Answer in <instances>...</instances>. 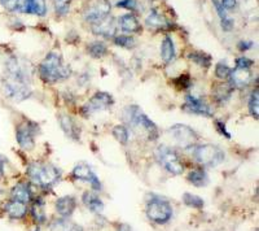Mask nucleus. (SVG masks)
<instances>
[{"mask_svg": "<svg viewBox=\"0 0 259 231\" xmlns=\"http://www.w3.org/2000/svg\"><path fill=\"white\" fill-rule=\"evenodd\" d=\"M3 87L7 95L16 101L25 100L31 94L27 75L16 60L9 61L7 65V74Z\"/></svg>", "mask_w": 259, "mask_h": 231, "instance_id": "1", "label": "nucleus"}, {"mask_svg": "<svg viewBox=\"0 0 259 231\" xmlns=\"http://www.w3.org/2000/svg\"><path fill=\"white\" fill-rule=\"evenodd\" d=\"M39 74L46 83H57L70 75V69L65 65L59 52H51L39 66Z\"/></svg>", "mask_w": 259, "mask_h": 231, "instance_id": "2", "label": "nucleus"}, {"mask_svg": "<svg viewBox=\"0 0 259 231\" xmlns=\"http://www.w3.org/2000/svg\"><path fill=\"white\" fill-rule=\"evenodd\" d=\"M124 119L138 133H143L148 136V139L154 140L158 136V130L156 125L148 119L142 112V109L136 105H131L124 110Z\"/></svg>", "mask_w": 259, "mask_h": 231, "instance_id": "3", "label": "nucleus"}, {"mask_svg": "<svg viewBox=\"0 0 259 231\" xmlns=\"http://www.w3.org/2000/svg\"><path fill=\"white\" fill-rule=\"evenodd\" d=\"M27 175L32 182L38 186L47 188L52 186L59 179V170L52 165L48 164L34 163L27 168Z\"/></svg>", "mask_w": 259, "mask_h": 231, "instance_id": "4", "label": "nucleus"}, {"mask_svg": "<svg viewBox=\"0 0 259 231\" xmlns=\"http://www.w3.org/2000/svg\"><path fill=\"white\" fill-rule=\"evenodd\" d=\"M193 155L197 163L206 168H214L224 160V152L214 144L198 145L194 149Z\"/></svg>", "mask_w": 259, "mask_h": 231, "instance_id": "5", "label": "nucleus"}, {"mask_svg": "<svg viewBox=\"0 0 259 231\" xmlns=\"http://www.w3.org/2000/svg\"><path fill=\"white\" fill-rule=\"evenodd\" d=\"M147 216L150 221L163 225L172 217V207L163 199H152L147 205Z\"/></svg>", "mask_w": 259, "mask_h": 231, "instance_id": "6", "label": "nucleus"}, {"mask_svg": "<svg viewBox=\"0 0 259 231\" xmlns=\"http://www.w3.org/2000/svg\"><path fill=\"white\" fill-rule=\"evenodd\" d=\"M110 8L108 0H87L83 7V17L91 24H96L109 16Z\"/></svg>", "mask_w": 259, "mask_h": 231, "instance_id": "7", "label": "nucleus"}, {"mask_svg": "<svg viewBox=\"0 0 259 231\" xmlns=\"http://www.w3.org/2000/svg\"><path fill=\"white\" fill-rule=\"evenodd\" d=\"M156 157L157 160L159 161V164L165 166V169L167 170V172H170L171 174L179 175L182 174L183 170H184L183 164L180 163L179 156H178V153L174 149L167 148L165 145H161V147L157 148Z\"/></svg>", "mask_w": 259, "mask_h": 231, "instance_id": "8", "label": "nucleus"}, {"mask_svg": "<svg viewBox=\"0 0 259 231\" xmlns=\"http://www.w3.org/2000/svg\"><path fill=\"white\" fill-rule=\"evenodd\" d=\"M168 134L175 144L184 149L193 147L198 139L197 134L186 125H174L172 128L168 129Z\"/></svg>", "mask_w": 259, "mask_h": 231, "instance_id": "9", "label": "nucleus"}, {"mask_svg": "<svg viewBox=\"0 0 259 231\" xmlns=\"http://www.w3.org/2000/svg\"><path fill=\"white\" fill-rule=\"evenodd\" d=\"M16 139L18 145L24 149H32L35 145V125L25 122L17 126L16 130Z\"/></svg>", "mask_w": 259, "mask_h": 231, "instance_id": "10", "label": "nucleus"}, {"mask_svg": "<svg viewBox=\"0 0 259 231\" xmlns=\"http://www.w3.org/2000/svg\"><path fill=\"white\" fill-rule=\"evenodd\" d=\"M113 104V98L106 94V92H97L90 99V101L83 107L82 112L85 115L92 114L95 112H100V110L108 109Z\"/></svg>", "mask_w": 259, "mask_h": 231, "instance_id": "11", "label": "nucleus"}, {"mask_svg": "<svg viewBox=\"0 0 259 231\" xmlns=\"http://www.w3.org/2000/svg\"><path fill=\"white\" fill-rule=\"evenodd\" d=\"M15 12L27 15L45 16L47 12L46 0H15Z\"/></svg>", "mask_w": 259, "mask_h": 231, "instance_id": "12", "label": "nucleus"}, {"mask_svg": "<svg viewBox=\"0 0 259 231\" xmlns=\"http://www.w3.org/2000/svg\"><path fill=\"white\" fill-rule=\"evenodd\" d=\"M73 177L75 178V179H79V181L89 182L95 191L101 190V184L100 181H99V178H97V175L92 172L91 168H90L89 165H85V164H79V165H77L74 168Z\"/></svg>", "mask_w": 259, "mask_h": 231, "instance_id": "13", "label": "nucleus"}, {"mask_svg": "<svg viewBox=\"0 0 259 231\" xmlns=\"http://www.w3.org/2000/svg\"><path fill=\"white\" fill-rule=\"evenodd\" d=\"M184 109L188 110L189 113L201 115H211V108L207 105L201 98H197L194 95H187L186 104H184Z\"/></svg>", "mask_w": 259, "mask_h": 231, "instance_id": "14", "label": "nucleus"}, {"mask_svg": "<svg viewBox=\"0 0 259 231\" xmlns=\"http://www.w3.org/2000/svg\"><path fill=\"white\" fill-rule=\"evenodd\" d=\"M230 81L231 86L233 89H244L249 85V82L251 81V71L250 69L246 68H237L236 66L235 70H231L230 73Z\"/></svg>", "mask_w": 259, "mask_h": 231, "instance_id": "15", "label": "nucleus"}, {"mask_svg": "<svg viewBox=\"0 0 259 231\" xmlns=\"http://www.w3.org/2000/svg\"><path fill=\"white\" fill-rule=\"evenodd\" d=\"M115 30H117V24L112 17L109 18V16L104 20L99 21L96 24H92V31H94L96 35H103L105 38H112L114 36Z\"/></svg>", "mask_w": 259, "mask_h": 231, "instance_id": "16", "label": "nucleus"}, {"mask_svg": "<svg viewBox=\"0 0 259 231\" xmlns=\"http://www.w3.org/2000/svg\"><path fill=\"white\" fill-rule=\"evenodd\" d=\"M4 212L7 216L12 219H22L27 214V207L26 203L17 202V200H9L4 205Z\"/></svg>", "mask_w": 259, "mask_h": 231, "instance_id": "17", "label": "nucleus"}, {"mask_svg": "<svg viewBox=\"0 0 259 231\" xmlns=\"http://www.w3.org/2000/svg\"><path fill=\"white\" fill-rule=\"evenodd\" d=\"M77 207V202L73 196H64L56 202V211L64 218H68L74 213V209Z\"/></svg>", "mask_w": 259, "mask_h": 231, "instance_id": "18", "label": "nucleus"}, {"mask_svg": "<svg viewBox=\"0 0 259 231\" xmlns=\"http://www.w3.org/2000/svg\"><path fill=\"white\" fill-rule=\"evenodd\" d=\"M119 26H121L122 31L128 34L140 33V30H142V26L139 24L138 18L134 15H131V13L123 15L119 18Z\"/></svg>", "mask_w": 259, "mask_h": 231, "instance_id": "19", "label": "nucleus"}, {"mask_svg": "<svg viewBox=\"0 0 259 231\" xmlns=\"http://www.w3.org/2000/svg\"><path fill=\"white\" fill-rule=\"evenodd\" d=\"M161 57L165 64H170L175 57V46L171 36H165L161 45Z\"/></svg>", "mask_w": 259, "mask_h": 231, "instance_id": "20", "label": "nucleus"}, {"mask_svg": "<svg viewBox=\"0 0 259 231\" xmlns=\"http://www.w3.org/2000/svg\"><path fill=\"white\" fill-rule=\"evenodd\" d=\"M83 203L85 207L89 208L90 211L94 213H101L104 209V203L101 202V199L94 192H85L83 195Z\"/></svg>", "mask_w": 259, "mask_h": 231, "instance_id": "21", "label": "nucleus"}, {"mask_svg": "<svg viewBox=\"0 0 259 231\" xmlns=\"http://www.w3.org/2000/svg\"><path fill=\"white\" fill-rule=\"evenodd\" d=\"M11 198L13 200H17V202L29 203L30 199H31V192H30L29 186L26 183L16 184L11 190Z\"/></svg>", "mask_w": 259, "mask_h": 231, "instance_id": "22", "label": "nucleus"}, {"mask_svg": "<svg viewBox=\"0 0 259 231\" xmlns=\"http://www.w3.org/2000/svg\"><path fill=\"white\" fill-rule=\"evenodd\" d=\"M60 125H61L62 130L65 131L66 135L77 139L78 135H79V129H78L77 124H75V122H74L69 115L60 114Z\"/></svg>", "mask_w": 259, "mask_h": 231, "instance_id": "23", "label": "nucleus"}, {"mask_svg": "<svg viewBox=\"0 0 259 231\" xmlns=\"http://www.w3.org/2000/svg\"><path fill=\"white\" fill-rule=\"evenodd\" d=\"M147 25L149 27H153V29H166V27L170 26V22L158 12L152 11V13L147 17Z\"/></svg>", "mask_w": 259, "mask_h": 231, "instance_id": "24", "label": "nucleus"}, {"mask_svg": "<svg viewBox=\"0 0 259 231\" xmlns=\"http://www.w3.org/2000/svg\"><path fill=\"white\" fill-rule=\"evenodd\" d=\"M188 181L191 182L192 184H194V186L202 187L206 186V184L209 183V177H207L206 172H205L202 168H200V169H194L189 173Z\"/></svg>", "mask_w": 259, "mask_h": 231, "instance_id": "25", "label": "nucleus"}, {"mask_svg": "<svg viewBox=\"0 0 259 231\" xmlns=\"http://www.w3.org/2000/svg\"><path fill=\"white\" fill-rule=\"evenodd\" d=\"M51 231H82V227L70 222L69 219H59L51 226Z\"/></svg>", "mask_w": 259, "mask_h": 231, "instance_id": "26", "label": "nucleus"}, {"mask_svg": "<svg viewBox=\"0 0 259 231\" xmlns=\"http://www.w3.org/2000/svg\"><path fill=\"white\" fill-rule=\"evenodd\" d=\"M232 90H233L232 86H230V85H224V83L223 85L217 86L214 90L215 100L219 101V103H224V101L230 99Z\"/></svg>", "mask_w": 259, "mask_h": 231, "instance_id": "27", "label": "nucleus"}, {"mask_svg": "<svg viewBox=\"0 0 259 231\" xmlns=\"http://www.w3.org/2000/svg\"><path fill=\"white\" fill-rule=\"evenodd\" d=\"M31 213H32V217H34V219L38 221L39 223L45 222L46 212H45V203H43V200H38L35 204L32 205Z\"/></svg>", "mask_w": 259, "mask_h": 231, "instance_id": "28", "label": "nucleus"}, {"mask_svg": "<svg viewBox=\"0 0 259 231\" xmlns=\"http://www.w3.org/2000/svg\"><path fill=\"white\" fill-rule=\"evenodd\" d=\"M183 202L184 204L188 205V207L196 208V209H201L203 207V200L197 195H193V194H184L183 195Z\"/></svg>", "mask_w": 259, "mask_h": 231, "instance_id": "29", "label": "nucleus"}, {"mask_svg": "<svg viewBox=\"0 0 259 231\" xmlns=\"http://www.w3.org/2000/svg\"><path fill=\"white\" fill-rule=\"evenodd\" d=\"M89 52L92 57H103L106 54V46L101 42H92L91 45L89 46Z\"/></svg>", "mask_w": 259, "mask_h": 231, "instance_id": "30", "label": "nucleus"}, {"mask_svg": "<svg viewBox=\"0 0 259 231\" xmlns=\"http://www.w3.org/2000/svg\"><path fill=\"white\" fill-rule=\"evenodd\" d=\"M189 57L196 64H198L201 66H205V68H209L210 64H211V57L207 54H205V52H193V54L189 55Z\"/></svg>", "mask_w": 259, "mask_h": 231, "instance_id": "31", "label": "nucleus"}, {"mask_svg": "<svg viewBox=\"0 0 259 231\" xmlns=\"http://www.w3.org/2000/svg\"><path fill=\"white\" fill-rule=\"evenodd\" d=\"M113 136H114L115 139L121 143V144H126V143L128 142V130H127L124 126H122V125H117V126H114V129H113Z\"/></svg>", "mask_w": 259, "mask_h": 231, "instance_id": "32", "label": "nucleus"}, {"mask_svg": "<svg viewBox=\"0 0 259 231\" xmlns=\"http://www.w3.org/2000/svg\"><path fill=\"white\" fill-rule=\"evenodd\" d=\"M259 96H258V89H255V91H253L250 99H249V110H250L251 115L258 119L259 114Z\"/></svg>", "mask_w": 259, "mask_h": 231, "instance_id": "33", "label": "nucleus"}, {"mask_svg": "<svg viewBox=\"0 0 259 231\" xmlns=\"http://www.w3.org/2000/svg\"><path fill=\"white\" fill-rule=\"evenodd\" d=\"M114 43L117 46H121V47L124 48H134L136 46V42L133 36L130 35H119L115 36Z\"/></svg>", "mask_w": 259, "mask_h": 231, "instance_id": "34", "label": "nucleus"}, {"mask_svg": "<svg viewBox=\"0 0 259 231\" xmlns=\"http://www.w3.org/2000/svg\"><path fill=\"white\" fill-rule=\"evenodd\" d=\"M230 73L231 68L227 64H224V62H219L217 68H215V74H217L218 78H221V80H226V78L230 77Z\"/></svg>", "mask_w": 259, "mask_h": 231, "instance_id": "35", "label": "nucleus"}, {"mask_svg": "<svg viewBox=\"0 0 259 231\" xmlns=\"http://www.w3.org/2000/svg\"><path fill=\"white\" fill-rule=\"evenodd\" d=\"M70 2L71 0H53L55 8H56V12H59L60 15H65V13L68 12Z\"/></svg>", "mask_w": 259, "mask_h": 231, "instance_id": "36", "label": "nucleus"}, {"mask_svg": "<svg viewBox=\"0 0 259 231\" xmlns=\"http://www.w3.org/2000/svg\"><path fill=\"white\" fill-rule=\"evenodd\" d=\"M117 7L128 9V11H135L136 7H138V2L136 0H119L117 3Z\"/></svg>", "mask_w": 259, "mask_h": 231, "instance_id": "37", "label": "nucleus"}, {"mask_svg": "<svg viewBox=\"0 0 259 231\" xmlns=\"http://www.w3.org/2000/svg\"><path fill=\"white\" fill-rule=\"evenodd\" d=\"M254 62L251 60L246 59V57H240V59L236 60V66L237 68H246V69H250V66L253 65Z\"/></svg>", "mask_w": 259, "mask_h": 231, "instance_id": "38", "label": "nucleus"}, {"mask_svg": "<svg viewBox=\"0 0 259 231\" xmlns=\"http://www.w3.org/2000/svg\"><path fill=\"white\" fill-rule=\"evenodd\" d=\"M212 2H214V6H215V8H217V12H218V15H219V17H221V20H223V18L228 17V16H227L226 9H224L223 6H222V4H221V0H212Z\"/></svg>", "mask_w": 259, "mask_h": 231, "instance_id": "39", "label": "nucleus"}, {"mask_svg": "<svg viewBox=\"0 0 259 231\" xmlns=\"http://www.w3.org/2000/svg\"><path fill=\"white\" fill-rule=\"evenodd\" d=\"M222 27H223L224 31H231L233 29V20L230 17H226L222 20Z\"/></svg>", "mask_w": 259, "mask_h": 231, "instance_id": "40", "label": "nucleus"}, {"mask_svg": "<svg viewBox=\"0 0 259 231\" xmlns=\"http://www.w3.org/2000/svg\"><path fill=\"white\" fill-rule=\"evenodd\" d=\"M221 4L226 11L227 9H233L237 6V0H221Z\"/></svg>", "mask_w": 259, "mask_h": 231, "instance_id": "41", "label": "nucleus"}, {"mask_svg": "<svg viewBox=\"0 0 259 231\" xmlns=\"http://www.w3.org/2000/svg\"><path fill=\"white\" fill-rule=\"evenodd\" d=\"M239 47L241 51H246L253 47V42H240Z\"/></svg>", "mask_w": 259, "mask_h": 231, "instance_id": "42", "label": "nucleus"}, {"mask_svg": "<svg viewBox=\"0 0 259 231\" xmlns=\"http://www.w3.org/2000/svg\"><path fill=\"white\" fill-rule=\"evenodd\" d=\"M217 125H218V128H219V130H221V133H222V134L224 133V135H226L227 138H231L230 133H228V131L226 130V128H224V124H222V122L217 121Z\"/></svg>", "mask_w": 259, "mask_h": 231, "instance_id": "43", "label": "nucleus"}, {"mask_svg": "<svg viewBox=\"0 0 259 231\" xmlns=\"http://www.w3.org/2000/svg\"><path fill=\"white\" fill-rule=\"evenodd\" d=\"M118 231H131V227H130L128 225H126V223H122V225H119V227H118Z\"/></svg>", "mask_w": 259, "mask_h": 231, "instance_id": "44", "label": "nucleus"}, {"mask_svg": "<svg viewBox=\"0 0 259 231\" xmlns=\"http://www.w3.org/2000/svg\"><path fill=\"white\" fill-rule=\"evenodd\" d=\"M4 177V165H3V161L0 159V178Z\"/></svg>", "mask_w": 259, "mask_h": 231, "instance_id": "45", "label": "nucleus"}, {"mask_svg": "<svg viewBox=\"0 0 259 231\" xmlns=\"http://www.w3.org/2000/svg\"><path fill=\"white\" fill-rule=\"evenodd\" d=\"M34 231H40V230H39V228H35V230H34Z\"/></svg>", "mask_w": 259, "mask_h": 231, "instance_id": "46", "label": "nucleus"}]
</instances>
